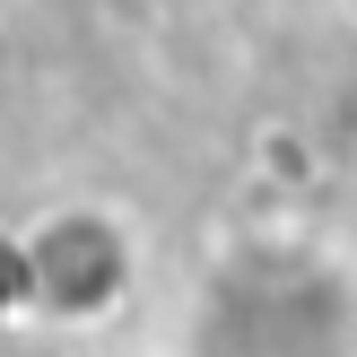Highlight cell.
<instances>
[{
  "label": "cell",
  "instance_id": "obj_1",
  "mask_svg": "<svg viewBox=\"0 0 357 357\" xmlns=\"http://www.w3.org/2000/svg\"><path fill=\"white\" fill-rule=\"evenodd\" d=\"M17 279H26V314L52 331H87L96 314H114L139 279V244L114 209H87V201H61L44 218L17 227Z\"/></svg>",
  "mask_w": 357,
  "mask_h": 357
},
{
  "label": "cell",
  "instance_id": "obj_2",
  "mask_svg": "<svg viewBox=\"0 0 357 357\" xmlns=\"http://www.w3.org/2000/svg\"><path fill=\"white\" fill-rule=\"evenodd\" d=\"M192 314H218V323H253L261 340L236 357H357L331 340H288V331H357V305L331 271H314V253H288V244H244L227 253V271L201 288Z\"/></svg>",
  "mask_w": 357,
  "mask_h": 357
}]
</instances>
